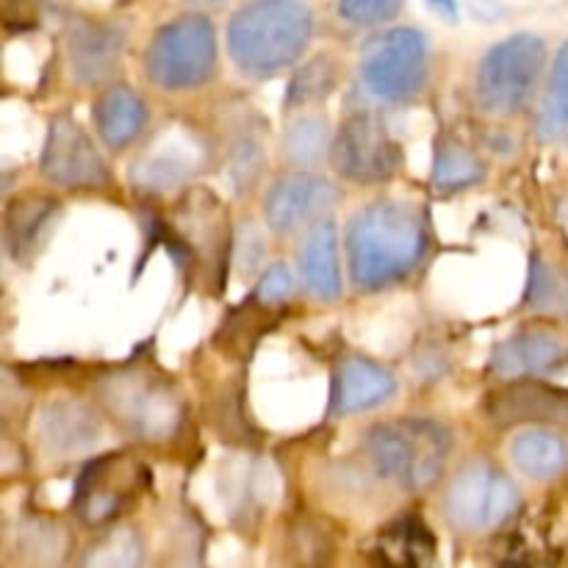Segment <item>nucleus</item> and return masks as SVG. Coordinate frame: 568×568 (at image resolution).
Masks as SVG:
<instances>
[{"label":"nucleus","instance_id":"f257e3e1","mask_svg":"<svg viewBox=\"0 0 568 568\" xmlns=\"http://www.w3.org/2000/svg\"><path fill=\"white\" fill-rule=\"evenodd\" d=\"M425 250V216L410 203L377 200L349 222V275L364 292H377L408 277L419 266Z\"/></svg>","mask_w":568,"mask_h":568},{"label":"nucleus","instance_id":"f03ea898","mask_svg":"<svg viewBox=\"0 0 568 568\" xmlns=\"http://www.w3.org/2000/svg\"><path fill=\"white\" fill-rule=\"evenodd\" d=\"M314 37V11L305 0H247L227 26L233 64L253 78L275 75L303 59Z\"/></svg>","mask_w":568,"mask_h":568},{"label":"nucleus","instance_id":"7ed1b4c3","mask_svg":"<svg viewBox=\"0 0 568 568\" xmlns=\"http://www.w3.org/2000/svg\"><path fill=\"white\" fill-rule=\"evenodd\" d=\"M366 453L386 480L422 494L442 480L453 455V433L433 419L381 422L366 433Z\"/></svg>","mask_w":568,"mask_h":568},{"label":"nucleus","instance_id":"20e7f679","mask_svg":"<svg viewBox=\"0 0 568 568\" xmlns=\"http://www.w3.org/2000/svg\"><path fill=\"white\" fill-rule=\"evenodd\" d=\"M111 419L139 442H170L183 425V403L166 377L148 369H116L98 383Z\"/></svg>","mask_w":568,"mask_h":568},{"label":"nucleus","instance_id":"39448f33","mask_svg":"<svg viewBox=\"0 0 568 568\" xmlns=\"http://www.w3.org/2000/svg\"><path fill=\"white\" fill-rule=\"evenodd\" d=\"M216 72V31L205 14H183L161 26L144 50V75L164 92H192Z\"/></svg>","mask_w":568,"mask_h":568},{"label":"nucleus","instance_id":"423d86ee","mask_svg":"<svg viewBox=\"0 0 568 568\" xmlns=\"http://www.w3.org/2000/svg\"><path fill=\"white\" fill-rule=\"evenodd\" d=\"M547 70V42L536 33L503 39L477 67V103L494 116H516L530 109Z\"/></svg>","mask_w":568,"mask_h":568},{"label":"nucleus","instance_id":"0eeeda50","mask_svg":"<svg viewBox=\"0 0 568 568\" xmlns=\"http://www.w3.org/2000/svg\"><path fill=\"white\" fill-rule=\"evenodd\" d=\"M172 244L183 270H197L200 277L220 283L231 258V222L222 200L209 189H192L175 205Z\"/></svg>","mask_w":568,"mask_h":568},{"label":"nucleus","instance_id":"6e6552de","mask_svg":"<svg viewBox=\"0 0 568 568\" xmlns=\"http://www.w3.org/2000/svg\"><path fill=\"white\" fill-rule=\"evenodd\" d=\"M361 81L375 100L399 103L425 87L427 39L416 28H388L361 50Z\"/></svg>","mask_w":568,"mask_h":568},{"label":"nucleus","instance_id":"1a4fd4ad","mask_svg":"<svg viewBox=\"0 0 568 568\" xmlns=\"http://www.w3.org/2000/svg\"><path fill=\"white\" fill-rule=\"evenodd\" d=\"M519 488L491 460H471L449 483L444 510L458 530L488 532L519 510Z\"/></svg>","mask_w":568,"mask_h":568},{"label":"nucleus","instance_id":"9d476101","mask_svg":"<svg viewBox=\"0 0 568 568\" xmlns=\"http://www.w3.org/2000/svg\"><path fill=\"white\" fill-rule=\"evenodd\" d=\"M331 164L336 175L349 183H386L403 164L399 144L388 133L386 122L372 111L347 116L331 144Z\"/></svg>","mask_w":568,"mask_h":568},{"label":"nucleus","instance_id":"9b49d317","mask_svg":"<svg viewBox=\"0 0 568 568\" xmlns=\"http://www.w3.org/2000/svg\"><path fill=\"white\" fill-rule=\"evenodd\" d=\"M209 161V144L183 122H172L128 166L131 183L142 194H170L186 186Z\"/></svg>","mask_w":568,"mask_h":568},{"label":"nucleus","instance_id":"f8f14e48","mask_svg":"<svg viewBox=\"0 0 568 568\" xmlns=\"http://www.w3.org/2000/svg\"><path fill=\"white\" fill-rule=\"evenodd\" d=\"M39 172L61 189H103L111 183V172L92 136L70 114L50 120Z\"/></svg>","mask_w":568,"mask_h":568},{"label":"nucleus","instance_id":"ddd939ff","mask_svg":"<svg viewBox=\"0 0 568 568\" xmlns=\"http://www.w3.org/2000/svg\"><path fill=\"white\" fill-rule=\"evenodd\" d=\"M338 200L342 192L325 178L314 172H288L277 178L266 194V225L277 236H288L308 222L322 220V214L338 205Z\"/></svg>","mask_w":568,"mask_h":568},{"label":"nucleus","instance_id":"4468645a","mask_svg":"<svg viewBox=\"0 0 568 568\" xmlns=\"http://www.w3.org/2000/svg\"><path fill=\"white\" fill-rule=\"evenodd\" d=\"M486 416L494 425H541L568 433V388L538 377H516L486 399Z\"/></svg>","mask_w":568,"mask_h":568},{"label":"nucleus","instance_id":"2eb2a0df","mask_svg":"<svg viewBox=\"0 0 568 568\" xmlns=\"http://www.w3.org/2000/svg\"><path fill=\"white\" fill-rule=\"evenodd\" d=\"M133 466L122 455H103L83 469L75 486V510L83 525H109L133 494Z\"/></svg>","mask_w":568,"mask_h":568},{"label":"nucleus","instance_id":"dca6fc26","mask_svg":"<svg viewBox=\"0 0 568 568\" xmlns=\"http://www.w3.org/2000/svg\"><path fill=\"white\" fill-rule=\"evenodd\" d=\"M568 366V338L547 327H527L505 338L491 353V369L499 377H547Z\"/></svg>","mask_w":568,"mask_h":568},{"label":"nucleus","instance_id":"f3484780","mask_svg":"<svg viewBox=\"0 0 568 568\" xmlns=\"http://www.w3.org/2000/svg\"><path fill=\"white\" fill-rule=\"evenodd\" d=\"M100 416L75 397H59L39 416V442L53 458H75L98 447Z\"/></svg>","mask_w":568,"mask_h":568},{"label":"nucleus","instance_id":"a211bd4d","mask_svg":"<svg viewBox=\"0 0 568 568\" xmlns=\"http://www.w3.org/2000/svg\"><path fill=\"white\" fill-rule=\"evenodd\" d=\"M125 33L109 22H78L67 37V61L70 72L83 87L105 81L120 64Z\"/></svg>","mask_w":568,"mask_h":568},{"label":"nucleus","instance_id":"6ab92c4d","mask_svg":"<svg viewBox=\"0 0 568 568\" xmlns=\"http://www.w3.org/2000/svg\"><path fill=\"white\" fill-rule=\"evenodd\" d=\"M394 394H397V381L386 366L369 358H347L333 377L331 414H364V410L386 405Z\"/></svg>","mask_w":568,"mask_h":568},{"label":"nucleus","instance_id":"aec40b11","mask_svg":"<svg viewBox=\"0 0 568 568\" xmlns=\"http://www.w3.org/2000/svg\"><path fill=\"white\" fill-rule=\"evenodd\" d=\"M59 200L48 194H20L6 209L3 236L6 250L17 264H28L37 258L42 244L48 242L50 227L59 220Z\"/></svg>","mask_w":568,"mask_h":568},{"label":"nucleus","instance_id":"412c9836","mask_svg":"<svg viewBox=\"0 0 568 568\" xmlns=\"http://www.w3.org/2000/svg\"><path fill=\"white\" fill-rule=\"evenodd\" d=\"M300 272H303L305 288L314 297L338 300L344 292L342 264H338V227L333 220H316L305 233L300 247Z\"/></svg>","mask_w":568,"mask_h":568},{"label":"nucleus","instance_id":"4be33fe9","mask_svg":"<svg viewBox=\"0 0 568 568\" xmlns=\"http://www.w3.org/2000/svg\"><path fill=\"white\" fill-rule=\"evenodd\" d=\"M148 120L150 114L144 100L122 83L105 89L94 105V125H98L100 139H103L105 148L116 150V153L139 142V136L148 128Z\"/></svg>","mask_w":568,"mask_h":568},{"label":"nucleus","instance_id":"5701e85b","mask_svg":"<svg viewBox=\"0 0 568 568\" xmlns=\"http://www.w3.org/2000/svg\"><path fill=\"white\" fill-rule=\"evenodd\" d=\"M516 469L536 483L558 480L568 471V436L558 427H532L510 444Z\"/></svg>","mask_w":568,"mask_h":568},{"label":"nucleus","instance_id":"b1692460","mask_svg":"<svg viewBox=\"0 0 568 568\" xmlns=\"http://www.w3.org/2000/svg\"><path fill=\"white\" fill-rule=\"evenodd\" d=\"M486 178V164L477 159L471 150L460 148V144H442L436 150V161H433V186L442 194L464 192V189L477 186Z\"/></svg>","mask_w":568,"mask_h":568},{"label":"nucleus","instance_id":"393cba45","mask_svg":"<svg viewBox=\"0 0 568 568\" xmlns=\"http://www.w3.org/2000/svg\"><path fill=\"white\" fill-rule=\"evenodd\" d=\"M538 133L547 142L568 133V39L560 44L552 70H549L547 92H544L541 100V116H538Z\"/></svg>","mask_w":568,"mask_h":568},{"label":"nucleus","instance_id":"a878e982","mask_svg":"<svg viewBox=\"0 0 568 568\" xmlns=\"http://www.w3.org/2000/svg\"><path fill=\"white\" fill-rule=\"evenodd\" d=\"M338 83V61L336 55L322 53L305 61L294 78L288 81L286 89V109H300V105H311L325 100L327 94L336 89Z\"/></svg>","mask_w":568,"mask_h":568},{"label":"nucleus","instance_id":"bb28decb","mask_svg":"<svg viewBox=\"0 0 568 568\" xmlns=\"http://www.w3.org/2000/svg\"><path fill=\"white\" fill-rule=\"evenodd\" d=\"M331 128L322 114H303L286 128V155L300 166H311L331 153Z\"/></svg>","mask_w":568,"mask_h":568},{"label":"nucleus","instance_id":"cd10ccee","mask_svg":"<svg viewBox=\"0 0 568 568\" xmlns=\"http://www.w3.org/2000/svg\"><path fill=\"white\" fill-rule=\"evenodd\" d=\"M144 560V544L133 527L120 525L114 530H109L105 536H100L92 544V549H87V566H103V568H133Z\"/></svg>","mask_w":568,"mask_h":568},{"label":"nucleus","instance_id":"c85d7f7f","mask_svg":"<svg viewBox=\"0 0 568 568\" xmlns=\"http://www.w3.org/2000/svg\"><path fill=\"white\" fill-rule=\"evenodd\" d=\"M261 166H264L261 142L255 136H250V133H242V136L233 142L231 150V175L239 192H247V189L258 181Z\"/></svg>","mask_w":568,"mask_h":568},{"label":"nucleus","instance_id":"c756f323","mask_svg":"<svg viewBox=\"0 0 568 568\" xmlns=\"http://www.w3.org/2000/svg\"><path fill=\"white\" fill-rule=\"evenodd\" d=\"M399 9H403V0H338L342 20L358 28H372L394 20Z\"/></svg>","mask_w":568,"mask_h":568},{"label":"nucleus","instance_id":"7c9ffc66","mask_svg":"<svg viewBox=\"0 0 568 568\" xmlns=\"http://www.w3.org/2000/svg\"><path fill=\"white\" fill-rule=\"evenodd\" d=\"M67 541H70V536L55 530V525H50V521H33L22 532V547H26L22 552L37 555V564H50V560H55V555L61 552V547Z\"/></svg>","mask_w":568,"mask_h":568},{"label":"nucleus","instance_id":"2f4dec72","mask_svg":"<svg viewBox=\"0 0 568 568\" xmlns=\"http://www.w3.org/2000/svg\"><path fill=\"white\" fill-rule=\"evenodd\" d=\"M294 292V277L292 270L286 264H272L270 270L261 275L258 288H255V297L261 303H283V300L292 297Z\"/></svg>","mask_w":568,"mask_h":568},{"label":"nucleus","instance_id":"473e14b6","mask_svg":"<svg viewBox=\"0 0 568 568\" xmlns=\"http://www.w3.org/2000/svg\"><path fill=\"white\" fill-rule=\"evenodd\" d=\"M555 294V275L541 258H532L530 264V292H527V300L530 305H544L547 300H552Z\"/></svg>","mask_w":568,"mask_h":568},{"label":"nucleus","instance_id":"72a5a7b5","mask_svg":"<svg viewBox=\"0 0 568 568\" xmlns=\"http://www.w3.org/2000/svg\"><path fill=\"white\" fill-rule=\"evenodd\" d=\"M261 258H264V239H261L258 227L247 222L242 227V239H239V264L244 272H253Z\"/></svg>","mask_w":568,"mask_h":568},{"label":"nucleus","instance_id":"f704fd0d","mask_svg":"<svg viewBox=\"0 0 568 568\" xmlns=\"http://www.w3.org/2000/svg\"><path fill=\"white\" fill-rule=\"evenodd\" d=\"M447 20H458V0H427Z\"/></svg>","mask_w":568,"mask_h":568},{"label":"nucleus","instance_id":"c9c22d12","mask_svg":"<svg viewBox=\"0 0 568 568\" xmlns=\"http://www.w3.org/2000/svg\"><path fill=\"white\" fill-rule=\"evenodd\" d=\"M189 6H194V9H209V6H220L222 0H186Z\"/></svg>","mask_w":568,"mask_h":568},{"label":"nucleus","instance_id":"e433bc0d","mask_svg":"<svg viewBox=\"0 0 568 568\" xmlns=\"http://www.w3.org/2000/svg\"><path fill=\"white\" fill-rule=\"evenodd\" d=\"M564 305H566V311H568V288H566V294H564Z\"/></svg>","mask_w":568,"mask_h":568}]
</instances>
